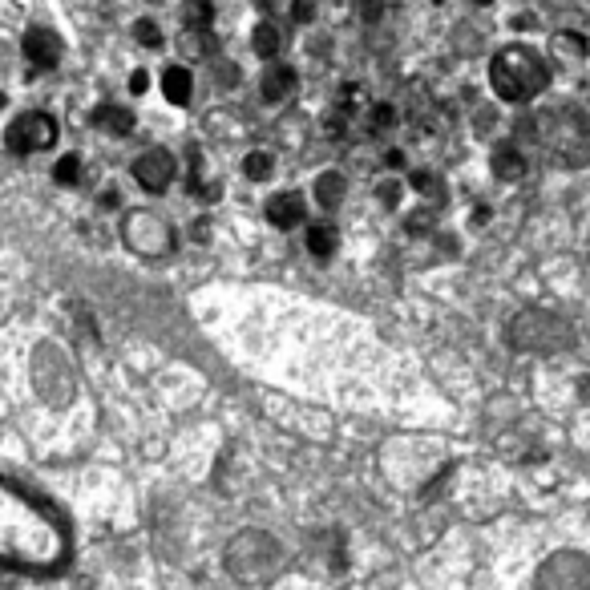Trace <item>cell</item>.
Here are the masks:
<instances>
[{
	"label": "cell",
	"mask_w": 590,
	"mask_h": 590,
	"mask_svg": "<svg viewBox=\"0 0 590 590\" xmlns=\"http://www.w3.org/2000/svg\"><path fill=\"white\" fill-rule=\"evenodd\" d=\"M0 554L13 570L53 574L69 558V522L37 489L5 477L0 485Z\"/></svg>",
	"instance_id": "6da1fadb"
},
{
	"label": "cell",
	"mask_w": 590,
	"mask_h": 590,
	"mask_svg": "<svg viewBox=\"0 0 590 590\" xmlns=\"http://www.w3.org/2000/svg\"><path fill=\"white\" fill-rule=\"evenodd\" d=\"M489 85H494V93L502 97V102L526 106L550 85V65L534 49L510 45V49H502L494 57V65H489Z\"/></svg>",
	"instance_id": "7a4b0ae2"
},
{
	"label": "cell",
	"mask_w": 590,
	"mask_h": 590,
	"mask_svg": "<svg viewBox=\"0 0 590 590\" xmlns=\"http://www.w3.org/2000/svg\"><path fill=\"white\" fill-rule=\"evenodd\" d=\"M526 130L534 134V142H542V150L550 154L554 166L574 170L586 162V118L578 110H570V106L550 110V114L526 122Z\"/></svg>",
	"instance_id": "3957f363"
},
{
	"label": "cell",
	"mask_w": 590,
	"mask_h": 590,
	"mask_svg": "<svg viewBox=\"0 0 590 590\" xmlns=\"http://www.w3.org/2000/svg\"><path fill=\"white\" fill-rule=\"evenodd\" d=\"M223 558H227V570L239 582H267V578H275V570L283 562V550L267 530H243V534H235L227 542Z\"/></svg>",
	"instance_id": "277c9868"
},
{
	"label": "cell",
	"mask_w": 590,
	"mask_h": 590,
	"mask_svg": "<svg viewBox=\"0 0 590 590\" xmlns=\"http://www.w3.org/2000/svg\"><path fill=\"white\" fill-rule=\"evenodd\" d=\"M510 344L522 352H562L574 344L570 324L546 308H526L510 320Z\"/></svg>",
	"instance_id": "5b68a950"
},
{
	"label": "cell",
	"mask_w": 590,
	"mask_h": 590,
	"mask_svg": "<svg viewBox=\"0 0 590 590\" xmlns=\"http://www.w3.org/2000/svg\"><path fill=\"white\" fill-rule=\"evenodd\" d=\"M538 590H590V558L578 550H558L542 562Z\"/></svg>",
	"instance_id": "8992f818"
},
{
	"label": "cell",
	"mask_w": 590,
	"mask_h": 590,
	"mask_svg": "<svg viewBox=\"0 0 590 590\" xmlns=\"http://www.w3.org/2000/svg\"><path fill=\"white\" fill-rule=\"evenodd\" d=\"M5 142H9V150H13V154L49 150V146L57 142V122H53L49 114H41V110H33V114H21V118H13L9 134H5Z\"/></svg>",
	"instance_id": "52a82bcc"
},
{
	"label": "cell",
	"mask_w": 590,
	"mask_h": 590,
	"mask_svg": "<svg viewBox=\"0 0 590 590\" xmlns=\"http://www.w3.org/2000/svg\"><path fill=\"white\" fill-rule=\"evenodd\" d=\"M134 178H138L142 190L162 194V190L170 186V178H174V154H170V150H146V154L134 162Z\"/></svg>",
	"instance_id": "ba28073f"
},
{
	"label": "cell",
	"mask_w": 590,
	"mask_h": 590,
	"mask_svg": "<svg viewBox=\"0 0 590 590\" xmlns=\"http://www.w3.org/2000/svg\"><path fill=\"white\" fill-rule=\"evenodd\" d=\"M61 49H65L61 37H57L53 29H45V25H33V29L25 33V57H29L33 69H57Z\"/></svg>",
	"instance_id": "9c48e42d"
},
{
	"label": "cell",
	"mask_w": 590,
	"mask_h": 590,
	"mask_svg": "<svg viewBox=\"0 0 590 590\" xmlns=\"http://www.w3.org/2000/svg\"><path fill=\"white\" fill-rule=\"evenodd\" d=\"M267 219L279 227V231H291L304 223V199L300 194H275V199L267 203Z\"/></svg>",
	"instance_id": "30bf717a"
},
{
	"label": "cell",
	"mask_w": 590,
	"mask_h": 590,
	"mask_svg": "<svg viewBox=\"0 0 590 590\" xmlns=\"http://www.w3.org/2000/svg\"><path fill=\"white\" fill-rule=\"evenodd\" d=\"M162 93H166L170 106H186L190 93H194V77H190L182 65H170V69L162 73Z\"/></svg>",
	"instance_id": "8fae6325"
},
{
	"label": "cell",
	"mask_w": 590,
	"mask_h": 590,
	"mask_svg": "<svg viewBox=\"0 0 590 590\" xmlns=\"http://www.w3.org/2000/svg\"><path fill=\"white\" fill-rule=\"evenodd\" d=\"M295 93V69L291 65H275L263 77V102H283V97Z\"/></svg>",
	"instance_id": "7c38bea8"
},
{
	"label": "cell",
	"mask_w": 590,
	"mask_h": 590,
	"mask_svg": "<svg viewBox=\"0 0 590 590\" xmlns=\"http://www.w3.org/2000/svg\"><path fill=\"white\" fill-rule=\"evenodd\" d=\"M494 174H498L502 182H518V178L526 174L522 150H518V146H498V150H494Z\"/></svg>",
	"instance_id": "4fadbf2b"
},
{
	"label": "cell",
	"mask_w": 590,
	"mask_h": 590,
	"mask_svg": "<svg viewBox=\"0 0 590 590\" xmlns=\"http://www.w3.org/2000/svg\"><path fill=\"white\" fill-rule=\"evenodd\" d=\"M93 126H102V130H110V134H130L134 130V114L130 110H122V106H102V110H93Z\"/></svg>",
	"instance_id": "5bb4252c"
},
{
	"label": "cell",
	"mask_w": 590,
	"mask_h": 590,
	"mask_svg": "<svg viewBox=\"0 0 590 590\" xmlns=\"http://www.w3.org/2000/svg\"><path fill=\"white\" fill-rule=\"evenodd\" d=\"M316 203H320L324 211H332V207L344 203V174H336V170L320 174V182H316Z\"/></svg>",
	"instance_id": "9a60e30c"
},
{
	"label": "cell",
	"mask_w": 590,
	"mask_h": 590,
	"mask_svg": "<svg viewBox=\"0 0 590 590\" xmlns=\"http://www.w3.org/2000/svg\"><path fill=\"white\" fill-rule=\"evenodd\" d=\"M336 239H340V235H336L332 223H316V227L308 231V251H312L316 259H328V255L336 251Z\"/></svg>",
	"instance_id": "2e32d148"
},
{
	"label": "cell",
	"mask_w": 590,
	"mask_h": 590,
	"mask_svg": "<svg viewBox=\"0 0 590 590\" xmlns=\"http://www.w3.org/2000/svg\"><path fill=\"white\" fill-rule=\"evenodd\" d=\"M182 53H186V57H211V53H215L211 29H186V33H182Z\"/></svg>",
	"instance_id": "e0dca14e"
},
{
	"label": "cell",
	"mask_w": 590,
	"mask_h": 590,
	"mask_svg": "<svg viewBox=\"0 0 590 590\" xmlns=\"http://www.w3.org/2000/svg\"><path fill=\"white\" fill-rule=\"evenodd\" d=\"M251 45H255V53H259V57H275V53H279V45H283V37H279V29H275L271 21H259V25H255V37H251Z\"/></svg>",
	"instance_id": "ac0fdd59"
},
{
	"label": "cell",
	"mask_w": 590,
	"mask_h": 590,
	"mask_svg": "<svg viewBox=\"0 0 590 590\" xmlns=\"http://www.w3.org/2000/svg\"><path fill=\"white\" fill-rule=\"evenodd\" d=\"M211 17H215V9L207 5V0H186L182 5V25L186 29H211Z\"/></svg>",
	"instance_id": "d6986e66"
},
{
	"label": "cell",
	"mask_w": 590,
	"mask_h": 590,
	"mask_svg": "<svg viewBox=\"0 0 590 590\" xmlns=\"http://www.w3.org/2000/svg\"><path fill=\"white\" fill-rule=\"evenodd\" d=\"M271 154L267 150H255V154H247V162H243V174L247 178H255V182H263V178H271Z\"/></svg>",
	"instance_id": "ffe728a7"
},
{
	"label": "cell",
	"mask_w": 590,
	"mask_h": 590,
	"mask_svg": "<svg viewBox=\"0 0 590 590\" xmlns=\"http://www.w3.org/2000/svg\"><path fill=\"white\" fill-rule=\"evenodd\" d=\"M53 178H57L61 186H73V182L81 178V158H77V154H65V158L53 166Z\"/></svg>",
	"instance_id": "44dd1931"
},
{
	"label": "cell",
	"mask_w": 590,
	"mask_h": 590,
	"mask_svg": "<svg viewBox=\"0 0 590 590\" xmlns=\"http://www.w3.org/2000/svg\"><path fill=\"white\" fill-rule=\"evenodd\" d=\"M134 37H138V45H146V49H162V29H158L154 21H138V25H134Z\"/></svg>",
	"instance_id": "7402d4cb"
},
{
	"label": "cell",
	"mask_w": 590,
	"mask_h": 590,
	"mask_svg": "<svg viewBox=\"0 0 590 590\" xmlns=\"http://www.w3.org/2000/svg\"><path fill=\"white\" fill-rule=\"evenodd\" d=\"M392 122H397L392 106H372V114H368V134H384Z\"/></svg>",
	"instance_id": "603a6c76"
},
{
	"label": "cell",
	"mask_w": 590,
	"mask_h": 590,
	"mask_svg": "<svg viewBox=\"0 0 590 590\" xmlns=\"http://www.w3.org/2000/svg\"><path fill=\"white\" fill-rule=\"evenodd\" d=\"M316 17V0H291V21L295 25H308Z\"/></svg>",
	"instance_id": "cb8c5ba5"
},
{
	"label": "cell",
	"mask_w": 590,
	"mask_h": 590,
	"mask_svg": "<svg viewBox=\"0 0 590 590\" xmlns=\"http://www.w3.org/2000/svg\"><path fill=\"white\" fill-rule=\"evenodd\" d=\"M413 186H417L421 194H437V190H441V182H437L429 170H417V174H413Z\"/></svg>",
	"instance_id": "d4e9b609"
},
{
	"label": "cell",
	"mask_w": 590,
	"mask_h": 590,
	"mask_svg": "<svg viewBox=\"0 0 590 590\" xmlns=\"http://www.w3.org/2000/svg\"><path fill=\"white\" fill-rule=\"evenodd\" d=\"M380 199H384V203H397V199H401V186H397V182H384V186H380Z\"/></svg>",
	"instance_id": "484cf974"
},
{
	"label": "cell",
	"mask_w": 590,
	"mask_h": 590,
	"mask_svg": "<svg viewBox=\"0 0 590 590\" xmlns=\"http://www.w3.org/2000/svg\"><path fill=\"white\" fill-rule=\"evenodd\" d=\"M425 227H433V211H425V215H413V219H409V231H425Z\"/></svg>",
	"instance_id": "4316f807"
},
{
	"label": "cell",
	"mask_w": 590,
	"mask_h": 590,
	"mask_svg": "<svg viewBox=\"0 0 590 590\" xmlns=\"http://www.w3.org/2000/svg\"><path fill=\"white\" fill-rule=\"evenodd\" d=\"M380 17V0H364V21H376Z\"/></svg>",
	"instance_id": "83f0119b"
},
{
	"label": "cell",
	"mask_w": 590,
	"mask_h": 590,
	"mask_svg": "<svg viewBox=\"0 0 590 590\" xmlns=\"http://www.w3.org/2000/svg\"><path fill=\"white\" fill-rule=\"evenodd\" d=\"M219 81L235 85V81H239V69H235V65H223V69H219Z\"/></svg>",
	"instance_id": "f1b7e54d"
},
{
	"label": "cell",
	"mask_w": 590,
	"mask_h": 590,
	"mask_svg": "<svg viewBox=\"0 0 590 590\" xmlns=\"http://www.w3.org/2000/svg\"><path fill=\"white\" fill-rule=\"evenodd\" d=\"M130 89L142 93V89H146V73H134V77H130Z\"/></svg>",
	"instance_id": "f546056e"
},
{
	"label": "cell",
	"mask_w": 590,
	"mask_h": 590,
	"mask_svg": "<svg viewBox=\"0 0 590 590\" xmlns=\"http://www.w3.org/2000/svg\"><path fill=\"white\" fill-rule=\"evenodd\" d=\"M473 5H494V0H473Z\"/></svg>",
	"instance_id": "4dcf8cb0"
},
{
	"label": "cell",
	"mask_w": 590,
	"mask_h": 590,
	"mask_svg": "<svg viewBox=\"0 0 590 590\" xmlns=\"http://www.w3.org/2000/svg\"><path fill=\"white\" fill-rule=\"evenodd\" d=\"M259 5H271V0H259Z\"/></svg>",
	"instance_id": "1f68e13d"
},
{
	"label": "cell",
	"mask_w": 590,
	"mask_h": 590,
	"mask_svg": "<svg viewBox=\"0 0 590 590\" xmlns=\"http://www.w3.org/2000/svg\"><path fill=\"white\" fill-rule=\"evenodd\" d=\"M433 5H441V0H433Z\"/></svg>",
	"instance_id": "d6a6232c"
}]
</instances>
